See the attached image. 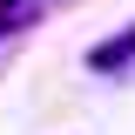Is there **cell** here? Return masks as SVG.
<instances>
[{"mask_svg":"<svg viewBox=\"0 0 135 135\" xmlns=\"http://www.w3.org/2000/svg\"><path fill=\"white\" fill-rule=\"evenodd\" d=\"M88 68H95V74H128V68H135V27L95 41V47H88Z\"/></svg>","mask_w":135,"mask_h":135,"instance_id":"obj_1","label":"cell"},{"mask_svg":"<svg viewBox=\"0 0 135 135\" xmlns=\"http://www.w3.org/2000/svg\"><path fill=\"white\" fill-rule=\"evenodd\" d=\"M7 7H14V0H7Z\"/></svg>","mask_w":135,"mask_h":135,"instance_id":"obj_2","label":"cell"}]
</instances>
